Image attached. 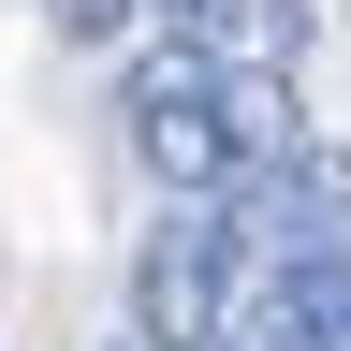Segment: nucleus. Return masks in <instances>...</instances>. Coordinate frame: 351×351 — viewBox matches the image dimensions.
Returning <instances> with one entry per match:
<instances>
[{
	"label": "nucleus",
	"mask_w": 351,
	"mask_h": 351,
	"mask_svg": "<svg viewBox=\"0 0 351 351\" xmlns=\"http://www.w3.org/2000/svg\"><path fill=\"white\" fill-rule=\"evenodd\" d=\"M234 293H249L234 205H161V234L132 249V337L147 351H219L234 337Z\"/></svg>",
	"instance_id": "f257e3e1"
},
{
	"label": "nucleus",
	"mask_w": 351,
	"mask_h": 351,
	"mask_svg": "<svg viewBox=\"0 0 351 351\" xmlns=\"http://www.w3.org/2000/svg\"><path fill=\"white\" fill-rule=\"evenodd\" d=\"M117 117H132V161H147L176 205H219V191H249V161H234V117H219V59H205V44L147 59Z\"/></svg>",
	"instance_id": "f03ea898"
},
{
	"label": "nucleus",
	"mask_w": 351,
	"mask_h": 351,
	"mask_svg": "<svg viewBox=\"0 0 351 351\" xmlns=\"http://www.w3.org/2000/svg\"><path fill=\"white\" fill-rule=\"evenodd\" d=\"M219 117H234V161H249V176H278V161L322 147V132L293 117V73H278V59H234V73H219Z\"/></svg>",
	"instance_id": "7ed1b4c3"
},
{
	"label": "nucleus",
	"mask_w": 351,
	"mask_h": 351,
	"mask_svg": "<svg viewBox=\"0 0 351 351\" xmlns=\"http://www.w3.org/2000/svg\"><path fill=\"white\" fill-rule=\"evenodd\" d=\"M278 322H293V351H351V263H278Z\"/></svg>",
	"instance_id": "20e7f679"
},
{
	"label": "nucleus",
	"mask_w": 351,
	"mask_h": 351,
	"mask_svg": "<svg viewBox=\"0 0 351 351\" xmlns=\"http://www.w3.org/2000/svg\"><path fill=\"white\" fill-rule=\"evenodd\" d=\"M147 29H161V44H234L249 0H147Z\"/></svg>",
	"instance_id": "39448f33"
},
{
	"label": "nucleus",
	"mask_w": 351,
	"mask_h": 351,
	"mask_svg": "<svg viewBox=\"0 0 351 351\" xmlns=\"http://www.w3.org/2000/svg\"><path fill=\"white\" fill-rule=\"evenodd\" d=\"M44 15H59V29H73V44H117V29H132V15H147V0H44Z\"/></svg>",
	"instance_id": "423d86ee"
},
{
	"label": "nucleus",
	"mask_w": 351,
	"mask_h": 351,
	"mask_svg": "<svg viewBox=\"0 0 351 351\" xmlns=\"http://www.w3.org/2000/svg\"><path fill=\"white\" fill-rule=\"evenodd\" d=\"M132 351H147V337H132Z\"/></svg>",
	"instance_id": "0eeeda50"
}]
</instances>
